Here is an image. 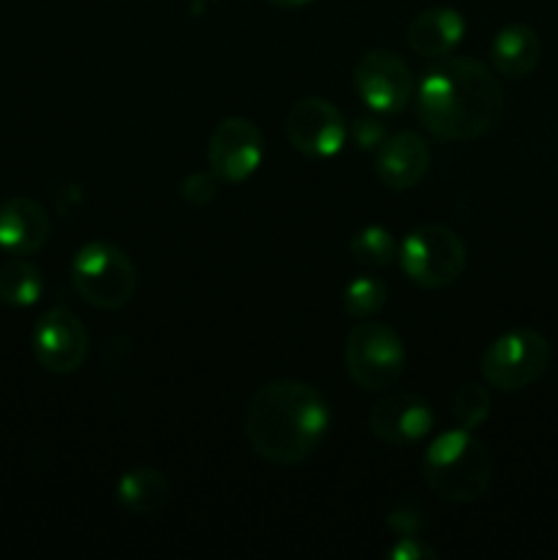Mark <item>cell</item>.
<instances>
[{
	"mask_svg": "<svg viewBox=\"0 0 558 560\" xmlns=\"http://www.w3.org/2000/svg\"><path fill=\"white\" fill-rule=\"evenodd\" d=\"M353 140L361 151H372V148H381L386 140V126L377 118H356L353 120Z\"/></svg>",
	"mask_w": 558,
	"mask_h": 560,
	"instance_id": "obj_23",
	"label": "cell"
},
{
	"mask_svg": "<svg viewBox=\"0 0 558 560\" xmlns=\"http://www.w3.org/2000/svg\"><path fill=\"white\" fill-rule=\"evenodd\" d=\"M44 293V277L33 262L14 257L0 266V301L16 310L33 306Z\"/></svg>",
	"mask_w": 558,
	"mask_h": 560,
	"instance_id": "obj_18",
	"label": "cell"
},
{
	"mask_svg": "<svg viewBox=\"0 0 558 560\" xmlns=\"http://www.w3.org/2000/svg\"><path fill=\"white\" fill-rule=\"evenodd\" d=\"M115 495L126 512L156 514L170 501V481L156 468H131L118 479Z\"/></svg>",
	"mask_w": 558,
	"mask_h": 560,
	"instance_id": "obj_17",
	"label": "cell"
},
{
	"mask_svg": "<svg viewBox=\"0 0 558 560\" xmlns=\"http://www.w3.org/2000/svg\"><path fill=\"white\" fill-rule=\"evenodd\" d=\"M427 487L443 501L474 503L492 485V454L470 430H449L421 457Z\"/></svg>",
	"mask_w": 558,
	"mask_h": 560,
	"instance_id": "obj_3",
	"label": "cell"
},
{
	"mask_svg": "<svg viewBox=\"0 0 558 560\" xmlns=\"http://www.w3.org/2000/svg\"><path fill=\"white\" fill-rule=\"evenodd\" d=\"M350 255H353L359 266L386 268L394 260V255H397V244H394L392 233L386 228L370 224V228H361L350 238Z\"/></svg>",
	"mask_w": 558,
	"mask_h": 560,
	"instance_id": "obj_20",
	"label": "cell"
},
{
	"mask_svg": "<svg viewBox=\"0 0 558 560\" xmlns=\"http://www.w3.org/2000/svg\"><path fill=\"white\" fill-rule=\"evenodd\" d=\"M71 282L96 310H120L135 299L137 268L115 244L91 241L71 260Z\"/></svg>",
	"mask_w": 558,
	"mask_h": 560,
	"instance_id": "obj_4",
	"label": "cell"
},
{
	"mask_svg": "<svg viewBox=\"0 0 558 560\" xmlns=\"http://www.w3.org/2000/svg\"><path fill=\"white\" fill-rule=\"evenodd\" d=\"M290 145L310 159H328L339 153L345 135L342 113L326 98H301L290 107L288 120H284Z\"/></svg>",
	"mask_w": 558,
	"mask_h": 560,
	"instance_id": "obj_11",
	"label": "cell"
},
{
	"mask_svg": "<svg viewBox=\"0 0 558 560\" xmlns=\"http://www.w3.org/2000/svg\"><path fill=\"white\" fill-rule=\"evenodd\" d=\"M405 277L425 290H441L457 282L465 271V244L443 224H421L399 249Z\"/></svg>",
	"mask_w": 558,
	"mask_h": 560,
	"instance_id": "obj_7",
	"label": "cell"
},
{
	"mask_svg": "<svg viewBox=\"0 0 558 560\" xmlns=\"http://www.w3.org/2000/svg\"><path fill=\"white\" fill-rule=\"evenodd\" d=\"M266 3L279 5V9H299V5L312 3V0H266Z\"/></svg>",
	"mask_w": 558,
	"mask_h": 560,
	"instance_id": "obj_26",
	"label": "cell"
},
{
	"mask_svg": "<svg viewBox=\"0 0 558 560\" xmlns=\"http://www.w3.org/2000/svg\"><path fill=\"white\" fill-rule=\"evenodd\" d=\"M263 159V135L252 120L224 118L208 140V167L222 184H244Z\"/></svg>",
	"mask_w": 558,
	"mask_h": 560,
	"instance_id": "obj_10",
	"label": "cell"
},
{
	"mask_svg": "<svg viewBox=\"0 0 558 560\" xmlns=\"http://www.w3.org/2000/svg\"><path fill=\"white\" fill-rule=\"evenodd\" d=\"M33 353L53 375H71L85 364L88 331L71 310H49L33 328Z\"/></svg>",
	"mask_w": 558,
	"mask_h": 560,
	"instance_id": "obj_9",
	"label": "cell"
},
{
	"mask_svg": "<svg viewBox=\"0 0 558 560\" xmlns=\"http://www.w3.org/2000/svg\"><path fill=\"white\" fill-rule=\"evenodd\" d=\"M427 170H430V148L416 131H399L377 148L375 173L388 189H414L425 178Z\"/></svg>",
	"mask_w": 558,
	"mask_h": 560,
	"instance_id": "obj_13",
	"label": "cell"
},
{
	"mask_svg": "<svg viewBox=\"0 0 558 560\" xmlns=\"http://www.w3.org/2000/svg\"><path fill=\"white\" fill-rule=\"evenodd\" d=\"M217 191L219 178L213 173H191L181 184V197L195 208H206L208 202L217 200Z\"/></svg>",
	"mask_w": 558,
	"mask_h": 560,
	"instance_id": "obj_22",
	"label": "cell"
},
{
	"mask_svg": "<svg viewBox=\"0 0 558 560\" xmlns=\"http://www.w3.org/2000/svg\"><path fill=\"white\" fill-rule=\"evenodd\" d=\"M49 241V217L42 202L11 197L0 206V249L9 255H36Z\"/></svg>",
	"mask_w": 558,
	"mask_h": 560,
	"instance_id": "obj_14",
	"label": "cell"
},
{
	"mask_svg": "<svg viewBox=\"0 0 558 560\" xmlns=\"http://www.w3.org/2000/svg\"><path fill=\"white\" fill-rule=\"evenodd\" d=\"M332 424L326 397L304 381H271L257 388L244 413L252 452L274 465H299L315 452Z\"/></svg>",
	"mask_w": 558,
	"mask_h": 560,
	"instance_id": "obj_2",
	"label": "cell"
},
{
	"mask_svg": "<svg viewBox=\"0 0 558 560\" xmlns=\"http://www.w3.org/2000/svg\"><path fill=\"white\" fill-rule=\"evenodd\" d=\"M388 288L381 277H356L350 279L348 288L342 290V310L345 315L356 317V320H367V317L377 315L386 306Z\"/></svg>",
	"mask_w": 558,
	"mask_h": 560,
	"instance_id": "obj_19",
	"label": "cell"
},
{
	"mask_svg": "<svg viewBox=\"0 0 558 560\" xmlns=\"http://www.w3.org/2000/svg\"><path fill=\"white\" fill-rule=\"evenodd\" d=\"M490 58L498 74L507 77V80H523V77H528L539 66L542 42L534 27L523 25V22H514V25L501 27L496 33Z\"/></svg>",
	"mask_w": 558,
	"mask_h": 560,
	"instance_id": "obj_15",
	"label": "cell"
},
{
	"mask_svg": "<svg viewBox=\"0 0 558 560\" xmlns=\"http://www.w3.org/2000/svg\"><path fill=\"white\" fill-rule=\"evenodd\" d=\"M553 359L545 334L518 328L492 339L481 353V375L498 392H520L539 381Z\"/></svg>",
	"mask_w": 558,
	"mask_h": 560,
	"instance_id": "obj_6",
	"label": "cell"
},
{
	"mask_svg": "<svg viewBox=\"0 0 558 560\" xmlns=\"http://www.w3.org/2000/svg\"><path fill=\"white\" fill-rule=\"evenodd\" d=\"M370 430L386 446L405 448L427 438L435 427V413L421 397L408 392L386 394L370 410Z\"/></svg>",
	"mask_w": 558,
	"mask_h": 560,
	"instance_id": "obj_12",
	"label": "cell"
},
{
	"mask_svg": "<svg viewBox=\"0 0 558 560\" xmlns=\"http://www.w3.org/2000/svg\"><path fill=\"white\" fill-rule=\"evenodd\" d=\"M353 85L361 102L381 115L403 113L414 96V77L410 69L386 49H372L359 58L353 69Z\"/></svg>",
	"mask_w": 558,
	"mask_h": 560,
	"instance_id": "obj_8",
	"label": "cell"
},
{
	"mask_svg": "<svg viewBox=\"0 0 558 560\" xmlns=\"http://www.w3.org/2000/svg\"><path fill=\"white\" fill-rule=\"evenodd\" d=\"M416 115L441 140H476L501 124L503 88L479 60L443 58L416 91Z\"/></svg>",
	"mask_w": 558,
	"mask_h": 560,
	"instance_id": "obj_1",
	"label": "cell"
},
{
	"mask_svg": "<svg viewBox=\"0 0 558 560\" xmlns=\"http://www.w3.org/2000/svg\"><path fill=\"white\" fill-rule=\"evenodd\" d=\"M490 392L479 383H463L452 397V416L463 430H479L490 416Z\"/></svg>",
	"mask_w": 558,
	"mask_h": 560,
	"instance_id": "obj_21",
	"label": "cell"
},
{
	"mask_svg": "<svg viewBox=\"0 0 558 560\" xmlns=\"http://www.w3.org/2000/svg\"><path fill=\"white\" fill-rule=\"evenodd\" d=\"M388 525H392V528L397 530V534L410 536V534H416V530H419L421 512H419V509H414V506L397 509V512L388 514Z\"/></svg>",
	"mask_w": 558,
	"mask_h": 560,
	"instance_id": "obj_25",
	"label": "cell"
},
{
	"mask_svg": "<svg viewBox=\"0 0 558 560\" xmlns=\"http://www.w3.org/2000/svg\"><path fill=\"white\" fill-rule=\"evenodd\" d=\"M386 556L392 560H432V558H438V552L432 550L425 539H419L416 534H410V536H403V539H399L397 545L386 552Z\"/></svg>",
	"mask_w": 558,
	"mask_h": 560,
	"instance_id": "obj_24",
	"label": "cell"
},
{
	"mask_svg": "<svg viewBox=\"0 0 558 560\" xmlns=\"http://www.w3.org/2000/svg\"><path fill=\"white\" fill-rule=\"evenodd\" d=\"M345 366L364 392H388L405 372L403 339L386 323H356L345 339Z\"/></svg>",
	"mask_w": 558,
	"mask_h": 560,
	"instance_id": "obj_5",
	"label": "cell"
},
{
	"mask_svg": "<svg viewBox=\"0 0 558 560\" xmlns=\"http://www.w3.org/2000/svg\"><path fill=\"white\" fill-rule=\"evenodd\" d=\"M465 22L454 9H427L410 22L408 44L421 58H446L463 42Z\"/></svg>",
	"mask_w": 558,
	"mask_h": 560,
	"instance_id": "obj_16",
	"label": "cell"
}]
</instances>
